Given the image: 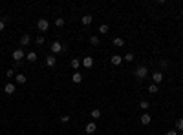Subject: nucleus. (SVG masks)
Instances as JSON below:
<instances>
[{
  "label": "nucleus",
  "mask_w": 183,
  "mask_h": 135,
  "mask_svg": "<svg viewBox=\"0 0 183 135\" xmlns=\"http://www.w3.org/2000/svg\"><path fill=\"white\" fill-rule=\"evenodd\" d=\"M163 79H165V77H163V73H161V71H154V73H152V80H154V84H159Z\"/></svg>",
  "instance_id": "39448f33"
},
{
  "label": "nucleus",
  "mask_w": 183,
  "mask_h": 135,
  "mask_svg": "<svg viewBox=\"0 0 183 135\" xmlns=\"http://www.w3.org/2000/svg\"><path fill=\"white\" fill-rule=\"evenodd\" d=\"M37 29L40 31V33H46L50 29V22H48V18H40L39 22H37Z\"/></svg>",
  "instance_id": "f03ea898"
},
{
  "label": "nucleus",
  "mask_w": 183,
  "mask_h": 135,
  "mask_svg": "<svg viewBox=\"0 0 183 135\" xmlns=\"http://www.w3.org/2000/svg\"><path fill=\"white\" fill-rule=\"evenodd\" d=\"M81 22H83L84 26H90V24L93 22V17H92V15H84L83 18H81Z\"/></svg>",
  "instance_id": "ddd939ff"
},
{
  "label": "nucleus",
  "mask_w": 183,
  "mask_h": 135,
  "mask_svg": "<svg viewBox=\"0 0 183 135\" xmlns=\"http://www.w3.org/2000/svg\"><path fill=\"white\" fill-rule=\"evenodd\" d=\"M114 46H116V48H123V46H125V40L123 38H114Z\"/></svg>",
  "instance_id": "dca6fc26"
},
{
  "label": "nucleus",
  "mask_w": 183,
  "mask_h": 135,
  "mask_svg": "<svg viewBox=\"0 0 183 135\" xmlns=\"http://www.w3.org/2000/svg\"><path fill=\"white\" fill-rule=\"evenodd\" d=\"M167 135H178V130H168Z\"/></svg>",
  "instance_id": "2f4dec72"
},
{
  "label": "nucleus",
  "mask_w": 183,
  "mask_h": 135,
  "mask_svg": "<svg viewBox=\"0 0 183 135\" xmlns=\"http://www.w3.org/2000/svg\"><path fill=\"white\" fill-rule=\"evenodd\" d=\"M35 44H37V46H42V44H44V37H42V35H39V37L35 38Z\"/></svg>",
  "instance_id": "393cba45"
},
{
  "label": "nucleus",
  "mask_w": 183,
  "mask_h": 135,
  "mask_svg": "<svg viewBox=\"0 0 183 135\" xmlns=\"http://www.w3.org/2000/svg\"><path fill=\"white\" fill-rule=\"evenodd\" d=\"M95 132H97V126H95V122H88V124H86V128H84V133L92 135V133H95Z\"/></svg>",
  "instance_id": "20e7f679"
},
{
  "label": "nucleus",
  "mask_w": 183,
  "mask_h": 135,
  "mask_svg": "<svg viewBox=\"0 0 183 135\" xmlns=\"http://www.w3.org/2000/svg\"><path fill=\"white\" fill-rule=\"evenodd\" d=\"M176 130H178V132H183V119H178V120H176Z\"/></svg>",
  "instance_id": "aec40b11"
},
{
  "label": "nucleus",
  "mask_w": 183,
  "mask_h": 135,
  "mask_svg": "<svg viewBox=\"0 0 183 135\" xmlns=\"http://www.w3.org/2000/svg\"><path fill=\"white\" fill-rule=\"evenodd\" d=\"M135 77H137V79H147L148 77V73H150V71H148V68L147 66H143V64H141V66H137V68H135Z\"/></svg>",
  "instance_id": "f257e3e1"
},
{
  "label": "nucleus",
  "mask_w": 183,
  "mask_h": 135,
  "mask_svg": "<svg viewBox=\"0 0 183 135\" xmlns=\"http://www.w3.org/2000/svg\"><path fill=\"white\" fill-rule=\"evenodd\" d=\"M139 106L143 108V110H148V106H150V102H148V100H141V102H139Z\"/></svg>",
  "instance_id": "bb28decb"
},
{
  "label": "nucleus",
  "mask_w": 183,
  "mask_h": 135,
  "mask_svg": "<svg viewBox=\"0 0 183 135\" xmlns=\"http://www.w3.org/2000/svg\"><path fill=\"white\" fill-rule=\"evenodd\" d=\"M108 29H110V28H108V26H106V24H103V26H99V33H101V35H106V33H108Z\"/></svg>",
  "instance_id": "6ab92c4d"
},
{
  "label": "nucleus",
  "mask_w": 183,
  "mask_h": 135,
  "mask_svg": "<svg viewBox=\"0 0 183 135\" xmlns=\"http://www.w3.org/2000/svg\"><path fill=\"white\" fill-rule=\"evenodd\" d=\"M0 17H2V11H0ZM0 20H2V18H0Z\"/></svg>",
  "instance_id": "72a5a7b5"
},
{
  "label": "nucleus",
  "mask_w": 183,
  "mask_h": 135,
  "mask_svg": "<svg viewBox=\"0 0 183 135\" xmlns=\"http://www.w3.org/2000/svg\"><path fill=\"white\" fill-rule=\"evenodd\" d=\"M26 58H28L29 62H35V60H37V53L31 51V53H28V55H26Z\"/></svg>",
  "instance_id": "a211bd4d"
},
{
  "label": "nucleus",
  "mask_w": 183,
  "mask_h": 135,
  "mask_svg": "<svg viewBox=\"0 0 183 135\" xmlns=\"http://www.w3.org/2000/svg\"><path fill=\"white\" fill-rule=\"evenodd\" d=\"M6 77H8V79L15 77V70H8V71H6Z\"/></svg>",
  "instance_id": "cd10ccee"
},
{
  "label": "nucleus",
  "mask_w": 183,
  "mask_h": 135,
  "mask_svg": "<svg viewBox=\"0 0 183 135\" xmlns=\"http://www.w3.org/2000/svg\"><path fill=\"white\" fill-rule=\"evenodd\" d=\"M15 90H17V88H15V84H11V82L4 86V91L8 93V95H11V93H15Z\"/></svg>",
  "instance_id": "f8f14e48"
},
{
  "label": "nucleus",
  "mask_w": 183,
  "mask_h": 135,
  "mask_svg": "<svg viewBox=\"0 0 183 135\" xmlns=\"http://www.w3.org/2000/svg\"><path fill=\"white\" fill-rule=\"evenodd\" d=\"M158 90H159L158 84H150V86H148V91H150V93H158Z\"/></svg>",
  "instance_id": "4be33fe9"
},
{
  "label": "nucleus",
  "mask_w": 183,
  "mask_h": 135,
  "mask_svg": "<svg viewBox=\"0 0 183 135\" xmlns=\"http://www.w3.org/2000/svg\"><path fill=\"white\" fill-rule=\"evenodd\" d=\"M150 122H152V117H150V113H143V115H141V124L148 126Z\"/></svg>",
  "instance_id": "1a4fd4ad"
},
{
  "label": "nucleus",
  "mask_w": 183,
  "mask_h": 135,
  "mask_svg": "<svg viewBox=\"0 0 183 135\" xmlns=\"http://www.w3.org/2000/svg\"><path fill=\"white\" fill-rule=\"evenodd\" d=\"M55 26H57V28H62V26H64V18H60V17H59V18L55 20Z\"/></svg>",
  "instance_id": "a878e982"
},
{
  "label": "nucleus",
  "mask_w": 183,
  "mask_h": 135,
  "mask_svg": "<svg viewBox=\"0 0 183 135\" xmlns=\"http://www.w3.org/2000/svg\"><path fill=\"white\" fill-rule=\"evenodd\" d=\"M99 117H101V110H97V108L92 110V119H99Z\"/></svg>",
  "instance_id": "b1692460"
},
{
  "label": "nucleus",
  "mask_w": 183,
  "mask_h": 135,
  "mask_svg": "<svg viewBox=\"0 0 183 135\" xmlns=\"http://www.w3.org/2000/svg\"><path fill=\"white\" fill-rule=\"evenodd\" d=\"M181 91H183V88H181Z\"/></svg>",
  "instance_id": "f704fd0d"
},
{
  "label": "nucleus",
  "mask_w": 183,
  "mask_h": 135,
  "mask_svg": "<svg viewBox=\"0 0 183 135\" xmlns=\"http://www.w3.org/2000/svg\"><path fill=\"white\" fill-rule=\"evenodd\" d=\"M4 24H6V17L0 20V31H4Z\"/></svg>",
  "instance_id": "7c9ffc66"
},
{
  "label": "nucleus",
  "mask_w": 183,
  "mask_h": 135,
  "mask_svg": "<svg viewBox=\"0 0 183 135\" xmlns=\"http://www.w3.org/2000/svg\"><path fill=\"white\" fill-rule=\"evenodd\" d=\"M178 135H183V132H179V133H178Z\"/></svg>",
  "instance_id": "473e14b6"
},
{
  "label": "nucleus",
  "mask_w": 183,
  "mask_h": 135,
  "mask_svg": "<svg viewBox=\"0 0 183 135\" xmlns=\"http://www.w3.org/2000/svg\"><path fill=\"white\" fill-rule=\"evenodd\" d=\"M31 42V37L29 35H22V37H20V46H28Z\"/></svg>",
  "instance_id": "4468645a"
},
{
  "label": "nucleus",
  "mask_w": 183,
  "mask_h": 135,
  "mask_svg": "<svg viewBox=\"0 0 183 135\" xmlns=\"http://www.w3.org/2000/svg\"><path fill=\"white\" fill-rule=\"evenodd\" d=\"M55 64H57L55 55H48V57H46V66H48V68H53Z\"/></svg>",
  "instance_id": "6e6552de"
},
{
  "label": "nucleus",
  "mask_w": 183,
  "mask_h": 135,
  "mask_svg": "<svg viewBox=\"0 0 183 135\" xmlns=\"http://www.w3.org/2000/svg\"><path fill=\"white\" fill-rule=\"evenodd\" d=\"M81 62H83L84 68H88V70H90V68L93 66V58H92V57H84L83 60H81Z\"/></svg>",
  "instance_id": "9d476101"
},
{
  "label": "nucleus",
  "mask_w": 183,
  "mask_h": 135,
  "mask_svg": "<svg viewBox=\"0 0 183 135\" xmlns=\"http://www.w3.org/2000/svg\"><path fill=\"white\" fill-rule=\"evenodd\" d=\"M90 44H92V46H97V44H99V37H97V35H92V37H90Z\"/></svg>",
  "instance_id": "412c9836"
},
{
  "label": "nucleus",
  "mask_w": 183,
  "mask_h": 135,
  "mask_svg": "<svg viewBox=\"0 0 183 135\" xmlns=\"http://www.w3.org/2000/svg\"><path fill=\"white\" fill-rule=\"evenodd\" d=\"M121 60H123V57H121V55H114V57H112V64H114V66H119Z\"/></svg>",
  "instance_id": "f3484780"
},
{
  "label": "nucleus",
  "mask_w": 183,
  "mask_h": 135,
  "mask_svg": "<svg viewBox=\"0 0 183 135\" xmlns=\"http://www.w3.org/2000/svg\"><path fill=\"white\" fill-rule=\"evenodd\" d=\"M64 49H66V48H64L60 42H53V44H51V51H53V53H60V51H64Z\"/></svg>",
  "instance_id": "423d86ee"
},
{
  "label": "nucleus",
  "mask_w": 183,
  "mask_h": 135,
  "mask_svg": "<svg viewBox=\"0 0 183 135\" xmlns=\"http://www.w3.org/2000/svg\"><path fill=\"white\" fill-rule=\"evenodd\" d=\"M135 57H134V53H126V55L123 57V60H126V62H132Z\"/></svg>",
  "instance_id": "5701e85b"
},
{
  "label": "nucleus",
  "mask_w": 183,
  "mask_h": 135,
  "mask_svg": "<svg viewBox=\"0 0 183 135\" xmlns=\"http://www.w3.org/2000/svg\"><path fill=\"white\" fill-rule=\"evenodd\" d=\"M24 57H26V53H24L22 49H20V48L13 51V60H15V62H20V60H22Z\"/></svg>",
  "instance_id": "7ed1b4c3"
},
{
  "label": "nucleus",
  "mask_w": 183,
  "mask_h": 135,
  "mask_svg": "<svg viewBox=\"0 0 183 135\" xmlns=\"http://www.w3.org/2000/svg\"><path fill=\"white\" fill-rule=\"evenodd\" d=\"M81 64H83V62H81L79 58H72V62H70V66H72L75 71H79V66H81Z\"/></svg>",
  "instance_id": "2eb2a0df"
},
{
  "label": "nucleus",
  "mask_w": 183,
  "mask_h": 135,
  "mask_svg": "<svg viewBox=\"0 0 183 135\" xmlns=\"http://www.w3.org/2000/svg\"><path fill=\"white\" fill-rule=\"evenodd\" d=\"M60 122H70V117H68V115H62V117H60Z\"/></svg>",
  "instance_id": "c85d7f7f"
},
{
  "label": "nucleus",
  "mask_w": 183,
  "mask_h": 135,
  "mask_svg": "<svg viewBox=\"0 0 183 135\" xmlns=\"http://www.w3.org/2000/svg\"><path fill=\"white\" fill-rule=\"evenodd\" d=\"M15 82L17 84H26V82H28V79H26L24 73H17V75H15Z\"/></svg>",
  "instance_id": "0eeeda50"
},
{
  "label": "nucleus",
  "mask_w": 183,
  "mask_h": 135,
  "mask_svg": "<svg viewBox=\"0 0 183 135\" xmlns=\"http://www.w3.org/2000/svg\"><path fill=\"white\" fill-rule=\"evenodd\" d=\"M72 80H73V82H75V84H79V82H83V73H79V71H75V73H73V75H72Z\"/></svg>",
  "instance_id": "9b49d317"
},
{
  "label": "nucleus",
  "mask_w": 183,
  "mask_h": 135,
  "mask_svg": "<svg viewBox=\"0 0 183 135\" xmlns=\"http://www.w3.org/2000/svg\"><path fill=\"white\" fill-rule=\"evenodd\" d=\"M167 66H168L167 60H159V68H167Z\"/></svg>",
  "instance_id": "c756f323"
}]
</instances>
